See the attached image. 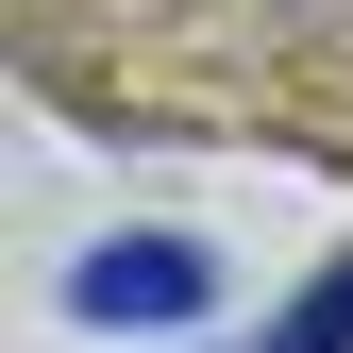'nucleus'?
Here are the masks:
<instances>
[{"label":"nucleus","mask_w":353,"mask_h":353,"mask_svg":"<svg viewBox=\"0 0 353 353\" xmlns=\"http://www.w3.org/2000/svg\"><path fill=\"white\" fill-rule=\"evenodd\" d=\"M84 320H202V252H185V236H118V252H84Z\"/></svg>","instance_id":"f257e3e1"},{"label":"nucleus","mask_w":353,"mask_h":353,"mask_svg":"<svg viewBox=\"0 0 353 353\" xmlns=\"http://www.w3.org/2000/svg\"><path fill=\"white\" fill-rule=\"evenodd\" d=\"M270 353H353V270H336V286H303L286 320H270Z\"/></svg>","instance_id":"f03ea898"}]
</instances>
